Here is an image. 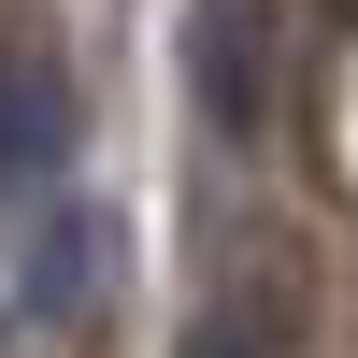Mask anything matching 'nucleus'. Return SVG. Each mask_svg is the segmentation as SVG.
Returning <instances> with one entry per match:
<instances>
[{"mask_svg": "<svg viewBox=\"0 0 358 358\" xmlns=\"http://www.w3.org/2000/svg\"><path fill=\"white\" fill-rule=\"evenodd\" d=\"M101 244H115V229L86 215V201H43V229H29V315H86Z\"/></svg>", "mask_w": 358, "mask_h": 358, "instance_id": "3", "label": "nucleus"}, {"mask_svg": "<svg viewBox=\"0 0 358 358\" xmlns=\"http://www.w3.org/2000/svg\"><path fill=\"white\" fill-rule=\"evenodd\" d=\"M187 358H244V330H229V315H201V330H187Z\"/></svg>", "mask_w": 358, "mask_h": 358, "instance_id": "4", "label": "nucleus"}, {"mask_svg": "<svg viewBox=\"0 0 358 358\" xmlns=\"http://www.w3.org/2000/svg\"><path fill=\"white\" fill-rule=\"evenodd\" d=\"M187 86H201V129L229 143L273 129V0H187Z\"/></svg>", "mask_w": 358, "mask_h": 358, "instance_id": "2", "label": "nucleus"}, {"mask_svg": "<svg viewBox=\"0 0 358 358\" xmlns=\"http://www.w3.org/2000/svg\"><path fill=\"white\" fill-rule=\"evenodd\" d=\"M72 129H86V101H72L57 29L43 15H0V215H43V201H57Z\"/></svg>", "mask_w": 358, "mask_h": 358, "instance_id": "1", "label": "nucleus"}]
</instances>
